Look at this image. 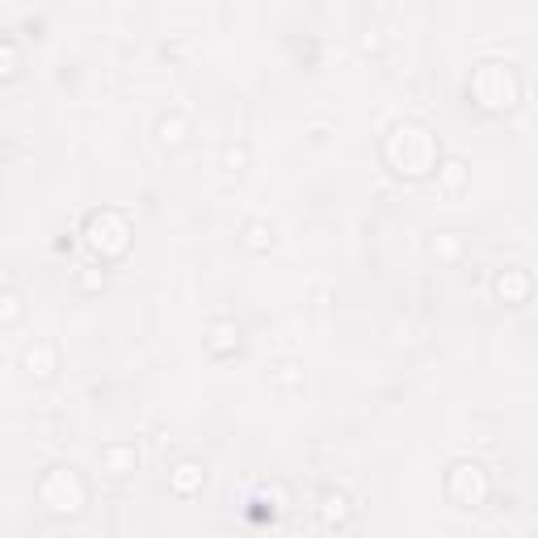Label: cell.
Wrapping results in <instances>:
<instances>
[{"instance_id": "6da1fadb", "label": "cell", "mask_w": 538, "mask_h": 538, "mask_svg": "<svg viewBox=\"0 0 538 538\" xmlns=\"http://www.w3.org/2000/svg\"><path fill=\"white\" fill-rule=\"evenodd\" d=\"M248 236H252L248 244H252V248H261V244H265V236L274 240V228H265V223H252V228H248Z\"/></svg>"}]
</instances>
